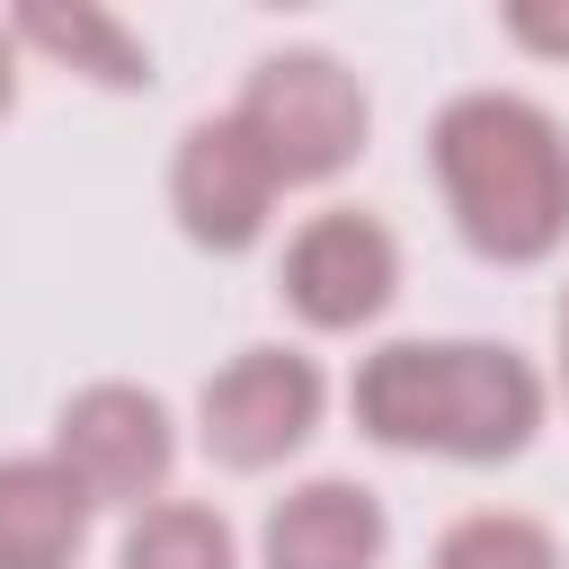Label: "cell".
Masks as SVG:
<instances>
[{
  "label": "cell",
  "mask_w": 569,
  "mask_h": 569,
  "mask_svg": "<svg viewBox=\"0 0 569 569\" xmlns=\"http://www.w3.org/2000/svg\"><path fill=\"white\" fill-rule=\"evenodd\" d=\"M427 169L471 258L542 267L569 249V133L525 89H462L427 124Z\"/></svg>",
  "instance_id": "6da1fadb"
},
{
  "label": "cell",
  "mask_w": 569,
  "mask_h": 569,
  "mask_svg": "<svg viewBox=\"0 0 569 569\" xmlns=\"http://www.w3.org/2000/svg\"><path fill=\"white\" fill-rule=\"evenodd\" d=\"M231 116H240L249 142L276 160L284 187H329V178H347V169L365 160V133H373L365 80H356L338 53H320V44L267 53V62L249 71V89H240Z\"/></svg>",
  "instance_id": "7a4b0ae2"
},
{
  "label": "cell",
  "mask_w": 569,
  "mask_h": 569,
  "mask_svg": "<svg viewBox=\"0 0 569 569\" xmlns=\"http://www.w3.org/2000/svg\"><path fill=\"white\" fill-rule=\"evenodd\" d=\"M551 418V382L507 338H427V453L445 462H516Z\"/></svg>",
  "instance_id": "3957f363"
},
{
  "label": "cell",
  "mask_w": 569,
  "mask_h": 569,
  "mask_svg": "<svg viewBox=\"0 0 569 569\" xmlns=\"http://www.w3.org/2000/svg\"><path fill=\"white\" fill-rule=\"evenodd\" d=\"M329 418V373L302 347H240L196 391V445L222 471H276L293 462Z\"/></svg>",
  "instance_id": "277c9868"
},
{
  "label": "cell",
  "mask_w": 569,
  "mask_h": 569,
  "mask_svg": "<svg viewBox=\"0 0 569 569\" xmlns=\"http://www.w3.org/2000/svg\"><path fill=\"white\" fill-rule=\"evenodd\" d=\"M53 462L89 489V507H160L178 471V418L142 382H80L53 409Z\"/></svg>",
  "instance_id": "5b68a950"
},
{
  "label": "cell",
  "mask_w": 569,
  "mask_h": 569,
  "mask_svg": "<svg viewBox=\"0 0 569 569\" xmlns=\"http://www.w3.org/2000/svg\"><path fill=\"white\" fill-rule=\"evenodd\" d=\"M276 293H284V311H293L302 329H320V338L373 329V320L400 302V240H391V222H373V213H356V204L311 213V222L284 240Z\"/></svg>",
  "instance_id": "8992f818"
},
{
  "label": "cell",
  "mask_w": 569,
  "mask_h": 569,
  "mask_svg": "<svg viewBox=\"0 0 569 569\" xmlns=\"http://www.w3.org/2000/svg\"><path fill=\"white\" fill-rule=\"evenodd\" d=\"M276 204H284V178L249 142L240 116H196L178 133V151H169V213H178V231L196 249H213V258L258 249L267 222H276Z\"/></svg>",
  "instance_id": "52a82bcc"
},
{
  "label": "cell",
  "mask_w": 569,
  "mask_h": 569,
  "mask_svg": "<svg viewBox=\"0 0 569 569\" xmlns=\"http://www.w3.org/2000/svg\"><path fill=\"white\" fill-rule=\"evenodd\" d=\"M382 551H391V516L347 471L293 480L258 525V569H382Z\"/></svg>",
  "instance_id": "ba28073f"
},
{
  "label": "cell",
  "mask_w": 569,
  "mask_h": 569,
  "mask_svg": "<svg viewBox=\"0 0 569 569\" xmlns=\"http://www.w3.org/2000/svg\"><path fill=\"white\" fill-rule=\"evenodd\" d=\"M89 489L53 453H9L0 462V569H71L89 542Z\"/></svg>",
  "instance_id": "9c48e42d"
},
{
  "label": "cell",
  "mask_w": 569,
  "mask_h": 569,
  "mask_svg": "<svg viewBox=\"0 0 569 569\" xmlns=\"http://www.w3.org/2000/svg\"><path fill=\"white\" fill-rule=\"evenodd\" d=\"M9 36L18 44H36L44 62H62V71H80L89 89H151L160 71H151V44L116 18V9H98V0H18L9 9Z\"/></svg>",
  "instance_id": "30bf717a"
},
{
  "label": "cell",
  "mask_w": 569,
  "mask_h": 569,
  "mask_svg": "<svg viewBox=\"0 0 569 569\" xmlns=\"http://www.w3.org/2000/svg\"><path fill=\"white\" fill-rule=\"evenodd\" d=\"M356 436L382 453H427V338H382L347 382Z\"/></svg>",
  "instance_id": "8fae6325"
},
{
  "label": "cell",
  "mask_w": 569,
  "mask_h": 569,
  "mask_svg": "<svg viewBox=\"0 0 569 569\" xmlns=\"http://www.w3.org/2000/svg\"><path fill=\"white\" fill-rule=\"evenodd\" d=\"M116 569H240V533L204 498H160L142 516H124Z\"/></svg>",
  "instance_id": "7c38bea8"
},
{
  "label": "cell",
  "mask_w": 569,
  "mask_h": 569,
  "mask_svg": "<svg viewBox=\"0 0 569 569\" xmlns=\"http://www.w3.org/2000/svg\"><path fill=\"white\" fill-rule=\"evenodd\" d=\"M427 569H569L560 560V533L542 516H516V507H471L436 533Z\"/></svg>",
  "instance_id": "4fadbf2b"
},
{
  "label": "cell",
  "mask_w": 569,
  "mask_h": 569,
  "mask_svg": "<svg viewBox=\"0 0 569 569\" xmlns=\"http://www.w3.org/2000/svg\"><path fill=\"white\" fill-rule=\"evenodd\" d=\"M498 27H507V44L569 62V9H560V0H507V9H498Z\"/></svg>",
  "instance_id": "5bb4252c"
},
{
  "label": "cell",
  "mask_w": 569,
  "mask_h": 569,
  "mask_svg": "<svg viewBox=\"0 0 569 569\" xmlns=\"http://www.w3.org/2000/svg\"><path fill=\"white\" fill-rule=\"evenodd\" d=\"M9 107H18V36L0 27V116H9Z\"/></svg>",
  "instance_id": "9a60e30c"
},
{
  "label": "cell",
  "mask_w": 569,
  "mask_h": 569,
  "mask_svg": "<svg viewBox=\"0 0 569 569\" xmlns=\"http://www.w3.org/2000/svg\"><path fill=\"white\" fill-rule=\"evenodd\" d=\"M560 391H569V293H560Z\"/></svg>",
  "instance_id": "2e32d148"
}]
</instances>
